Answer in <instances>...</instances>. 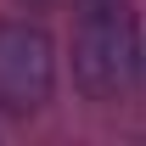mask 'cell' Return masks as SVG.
Segmentation results:
<instances>
[{
    "label": "cell",
    "mask_w": 146,
    "mask_h": 146,
    "mask_svg": "<svg viewBox=\"0 0 146 146\" xmlns=\"http://www.w3.org/2000/svg\"><path fill=\"white\" fill-rule=\"evenodd\" d=\"M141 79V39H135V11L124 0H96L73 28V84L90 101H118Z\"/></svg>",
    "instance_id": "obj_1"
},
{
    "label": "cell",
    "mask_w": 146,
    "mask_h": 146,
    "mask_svg": "<svg viewBox=\"0 0 146 146\" xmlns=\"http://www.w3.org/2000/svg\"><path fill=\"white\" fill-rule=\"evenodd\" d=\"M34 6H39V0H34Z\"/></svg>",
    "instance_id": "obj_3"
},
{
    "label": "cell",
    "mask_w": 146,
    "mask_h": 146,
    "mask_svg": "<svg viewBox=\"0 0 146 146\" xmlns=\"http://www.w3.org/2000/svg\"><path fill=\"white\" fill-rule=\"evenodd\" d=\"M56 90V45L39 23H0V107L39 112Z\"/></svg>",
    "instance_id": "obj_2"
}]
</instances>
